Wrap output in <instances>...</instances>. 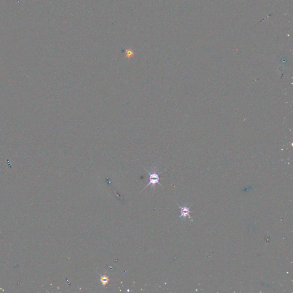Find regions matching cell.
Masks as SVG:
<instances>
[{
  "mask_svg": "<svg viewBox=\"0 0 293 293\" xmlns=\"http://www.w3.org/2000/svg\"><path fill=\"white\" fill-rule=\"evenodd\" d=\"M100 280L101 283V284L103 285V286H105V285H106L107 283H108V282L109 281V279L107 276L100 275Z\"/></svg>",
  "mask_w": 293,
  "mask_h": 293,
  "instance_id": "3",
  "label": "cell"
},
{
  "mask_svg": "<svg viewBox=\"0 0 293 293\" xmlns=\"http://www.w3.org/2000/svg\"><path fill=\"white\" fill-rule=\"evenodd\" d=\"M134 53L131 49H127V50L125 51V57H126L127 58H130L134 56Z\"/></svg>",
  "mask_w": 293,
  "mask_h": 293,
  "instance_id": "4",
  "label": "cell"
},
{
  "mask_svg": "<svg viewBox=\"0 0 293 293\" xmlns=\"http://www.w3.org/2000/svg\"><path fill=\"white\" fill-rule=\"evenodd\" d=\"M144 170H145V171H146L148 173L150 177H149L148 183L147 184V185L145 186V187L143 189V191L144 190V189L146 188L148 186H150V185L152 186V188L155 187L156 184H159L160 186H162L161 184L159 183V180H160L159 173L157 172V167H152V168L150 169V170H149V171L145 168H144Z\"/></svg>",
  "mask_w": 293,
  "mask_h": 293,
  "instance_id": "1",
  "label": "cell"
},
{
  "mask_svg": "<svg viewBox=\"0 0 293 293\" xmlns=\"http://www.w3.org/2000/svg\"><path fill=\"white\" fill-rule=\"evenodd\" d=\"M178 205L180 208V215L179 218H183L184 219H186V218H187V217H189V218H191V216L190 215V214L191 212L190 207H188V206H186L182 207V206H180L179 205V204H178Z\"/></svg>",
  "mask_w": 293,
  "mask_h": 293,
  "instance_id": "2",
  "label": "cell"
}]
</instances>
